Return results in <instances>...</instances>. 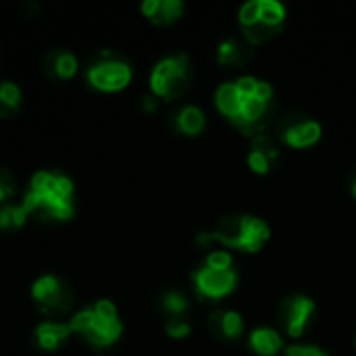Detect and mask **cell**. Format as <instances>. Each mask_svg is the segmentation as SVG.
I'll list each match as a JSON object with an SVG mask.
<instances>
[{
    "instance_id": "1",
    "label": "cell",
    "mask_w": 356,
    "mask_h": 356,
    "mask_svg": "<svg viewBox=\"0 0 356 356\" xmlns=\"http://www.w3.org/2000/svg\"><path fill=\"white\" fill-rule=\"evenodd\" d=\"M215 104L240 131L254 138L265 134L269 117L273 115V88L261 77L242 75L217 88Z\"/></svg>"
},
{
    "instance_id": "2",
    "label": "cell",
    "mask_w": 356,
    "mask_h": 356,
    "mask_svg": "<svg viewBox=\"0 0 356 356\" xmlns=\"http://www.w3.org/2000/svg\"><path fill=\"white\" fill-rule=\"evenodd\" d=\"M29 215L54 221H69L75 213V186L69 175L42 169L31 175L21 200Z\"/></svg>"
},
{
    "instance_id": "3",
    "label": "cell",
    "mask_w": 356,
    "mask_h": 356,
    "mask_svg": "<svg viewBox=\"0 0 356 356\" xmlns=\"http://www.w3.org/2000/svg\"><path fill=\"white\" fill-rule=\"evenodd\" d=\"M271 240V227L265 219L248 213L223 217L211 232L198 234L200 244H221L223 248L254 254Z\"/></svg>"
},
{
    "instance_id": "4",
    "label": "cell",
    "mask_w": 356,
    "mask_h": 356,
    "mask_svg": "<svg viewBox=\"0 0 356 356\" xmlns=\"http://www.w3.org/2000/svg\"><path fill=\"white\" fill-rule=\"evenodd\" d=\"M69 327L73 334L81 336L88 344H92L96 348L113 346L123 334V323H121L119 311L106 298L96 300L92 307L75 313L69 319Z\"/></svg>"
},
{
    "instance_id": "5",
    "label": "cell",
    "mask_w": 356,
    "mask_h": 356,
    "mask_svg": "<svg viewBox=\"0 0 356 356\" xmlns=\"http://www.w3.org/2000/svg\"><path fill=\"white\" fill-rule=\"evenodd\" d=\"M286 15V6L280 0H250L242 4L238 23L248 44L263 46L282 33Z\"/></svg>"
},
{
    "instance_id": "6",
    "label": "cell",
    "mask_w": 356,
    "mask_h": 356,
    "mask_svg": "<svg viewBox=\"0 0 356 356\" xmlns=\"http://www.w3.org/2000/svg\"><path fill=\"white\" fill-rule=\"evenodd\" d=\"M194 290L200 298L219 300L229 296L238 286V269L234 267V259L227 250L211 252L204 263L192 271Z\"/></svg>"
},
{
    "instance_id": "7",
    "label": "cell",
    "mask_w": 356,
    "mask_h": 356,
    "mask_svg": "<svg viewBox=\"0 0 356 356\" xmlns=\"http://www.w3.org/2000/svg\"><path fill=\"white\" fill-rule=\"evenodd\" d=\"M150 92L161 100H177L192 86V60L188 54L177 52L163 56L150 71Z\"/></svg>"
},
{
    "instance_id": "8",
    "label": "cell",
    "mask_w": 356,
    "mask_h": 356,
    "mask_svg": "<svg viewBox=\"0 0 356 356\" xmlns=\"http://www.w3.org/2000/svg\"><path fill=\"white\" fill-rule=\"evenodd\" d=\"M134 73H131V67L125 58L104 50L100 52L86 69V79L88 83L98 90V92H106V94H113V92H121L129 86Z\"/></svg>"
},
{
    "instance_id": "9",
    "label": "cell",
    "mask_w": 356,
    "mask_h": 356,
    "mask_svg": "<svg viewBox=\"0 0 356 356\" xmlns=\"http://www.w3.org/2000/svg\"><path fill=\"white\" fill-rule=\"evenodd\" d=\"M31 298L42 313L56 317V315H63L65 311H69V307L73 302V292L65 280L48 273V275L38 277L31 284Z\"/></svg>"
},
{
    "instance_id": "10",
    "label": "cell",
    "mask_w": 356,
    "mask_h": 356,
    "mask_svg": "<svg viewBox=\"0 0 356 356\" xmlns=\"http://www.w3.org/2000/svg\"><path fill=\"white\" fill-rule=\"evenodd\" d=\"M277 134L286 146L302 150V148H311L319 144L323 136V127L317 119H313L307 113H288L282 117Z\"/></svg>"
},
{
    "instance_id": "11",
    "label": "cell",
    "mask_w": 356,
    "mask_h": 356,
    "mask_svg": "<svg viewBox=\"0 0 356 356\" xmlns=\"http://www.w3.org/2000/svg\"><path fill=\"white\" fill-rule=\"evenodd\" d=\"M317 311V305L307 294H292L282 300L277 311V321L286 336L298 340L307 332L309 323L313 321V315Z\"/></svg>"
},
{
    "instance_id": "12",
    "label": "cell",
    "mask_w": 356,
    "mask_h": 356,
    "mask_svg": "<svg viewBox=\"0 0 356 356\" xmlns=\"http://www.w3.org/2000/svg\"><path fill=\"white\" fill-rule=\"evenodd\" d=\"M277 161H280V148L275 140L267 134L254 136L248 148V156H246L250 171L257 175H267L277 165Z\"/></svg>"
},
{
    "instance_id": "13",
    "label": "cell",
    "mask_w": 356,
    "mask_h": 356,
    "mask_svg": "<svg viewBox=\"0 0 356 356\" xmlns=\"http://www.w3.org/2000/svg\"><path fill=\"white\" fill-rule=\"evenodd\" d=\"M211 334L219 340H225V342H232V340H238L242 338L244 334V319L238 311H232V309H219L215 311L209 321H207Z\"/></svg>"
},
{
    "instance_id": "14",
    "label": "cell",
    "mask_w": 356,
    "mask_h": 356,
    "mask_svg": "<svg viewBox=\"0 0 356 356\" xmlns=\"http://www.w3.org/2000/svg\"><path fill=\"white\" fill-rule=\"evenodd\" d=\"M181 0H144L140 10L154 25H173L184 15Z\"/></svg>"
},
{
    "instance_id": "15",
    "label": "cell",
    "mask_w": 356,
    "mask_h": 356,
    "mask_svg": "<svg viewBox=\"0 0 356 356\" xmlns=\"http://www.w3.org/2000/svg\"><path fill=\"white\" fill-rule=\"evenodd\" d=\"M71 336H73V332H71L69 323H63V321H50L48 319L35 327V342L46 353L58 350L63 344L69 342Z\"/></svg>"
},
{
    "instance_id": "16",
    "label": "cell",
    "mask_w": 356,
    "mask_h": 356,
    "mask_svg": "<svg viewBox=\"0 0 356 356\" xmlns=\"http://www.w3.org/2000/svg\"><path fill=\"white\" fill-rule=\"evenodd\" d=\"M248 346L257 356H277L284 350V338L273 327H257L248 336Z\"/></svg>"
},
{
    "instance_id": "17",
    "label": "cell",
    "mask_w": 356,
    "mask_h": 356,
    "mask_svg": "<svg viewBox=\"0 0 356 356\" xmlns=\"http://www.w3.org/2000/svg\"><path fill=\"white\" fill-rule=\"evenodd\" d=\"M173 125L179 134L188 138H196L204 131L207 127V115L200 106L196 104H186L173 115Z\"/></svg>"
},
{
    "instance_id": "18",
    "label": "cell",
    "mask_w": 356,
    "mask_h": 356,
    "mask_svg": "<svg viewBox=\"0 0 356 356\" xmlns=\"http://www.w3.org/2000/svg\"><path fill=\"white\" fill-rule=\"evenodd\" d=\"M46 71L56 79H71L79 71V60L71 50H50L44 58Z\"/></svg>"
},
{
    "instance_id": "19",
    "label": "cell",
    "mask_w": 356,
    "mask_h": 356,
    "mask_svg": "<svg viewBox=\"0 0 356 356\" xmlns=\"http://www.w3.org/2000/svg\"><path fill=\"white\" fill-rule=\"evenodd\" d=\"M250 58H252L250 48L244 42L236 40V38H225L217 46V63L223 65V67L238 69V67H244Z\"/></svg>"
},
{
    "instance_id": "20",
    "label": "cell",
    "mask_w": 356,
    "mask_h": 356,
    "mask_svg": "<svg viewBox=\"0 0 356 356\" xmlns=\"http://www.w3.org/2000/svg\"><path fill=\"white\" fill-rule=\"evenodd\" d=\"M21 102H23L21 88L15 81L0 79V117L2 119L15 117L21 108Z\"/></svg>"
},
{
    "instance_id": "21",
    "label": "cell",
    "mask_w": 356,
    "mask_h": 356,
    "mask_svg": "<svg viewBox=\"0 0 356 356\" xmlns=\"http://www.w3.org/2000/svg\"><path fill=\"white\" fill-rule=\"evenodd\" d=\"M29 217L31 215L23 202H6L0 207V229H4V232L21 229Z\"/></svg>"
},
{
    "instance_id": "22",
    "label": "cell",
    "mask_w": 356,
    "mask_h": 356,
    "mask_svg": "<svg viewBox=\"0 0 356 356\" xmlns=\"http://www.w3.org/2000/svg\"><path fill=\"white\" fill-rule=\"evenodd\" d=\"M163 309L169 317H186L188 309H190V302L188 298L181 294V292H167L163 296Z\"/></svg>"
},
{
    "instance_id": "23",
    "label": "cell",
    "mask_w": 356,
    "mask_h": 356,
    "mask_svg": "<svg viewBox=\"0 0 356 356\" xmlns=\"http://www.w3.org/2000/svg\"><path fill=\"white\" fill-rule=\"evenodd\" d=\"M165 332L173 340H184L192 334V325L186 317H169L165 323Z\"/></svg>"
},
{
    "instance_id": "24",
    "label": "cell",
    "mask_w": 356,
    "mask_h": 356,
    "mask_svg": "<svg viewBox=\"0 0 356 356\" xmlns=\"http://www.w3.org/2000/svg\"><path fill=\"white\" fill-rule=\"evenodd\" d=\"M13 194H15V179L4 167H0V207L6 204L13 198Z\"/></svg>"
},
{
    "instance_id": "25",
    "label": "cell",
    "mask_w": 356,
    "mask_h": 356,
    "mask_svg": "<svg viewBox=\"0 0 356 356\" xmlns=\"http://www.w3.org/2000/svg\"><path fill=\"white\" fill-rule=\"evenodd\" d=\"M286 356H330L323 348L313 344H294L286 348Z\"/></svg>"
},
{
    "instance_id": "26",
    "label": "cell",
    "mask_w": 356,
    "mask_h": 356,
    "mask_svg": "<svg viewBox=\"0 0 356 356\" xmlns=\"http://www.w3.org/2000/svg\"><path fill=\"white\" fill-rule=\"evenodd\" d=\"M142 108H144L146 113H154V111H156V98H154V96L142 98Z\"/></svg>"
},
{
    "instance_id": "27",
    "label": "cell",
    "mask_w": 356,
    "mask_h": 356,
    "mask_svg": "<svg viewBox=\"0 0 356 356\" xmlns=\"http://www.w3.org/2000/svg\"><path fill=\"white\" fill-rule=\"evenodd\" d=\"M350 192H353V196H355V200H356V173H355V177H353V184H350Z\"/></svg>"
}]
</instances>
